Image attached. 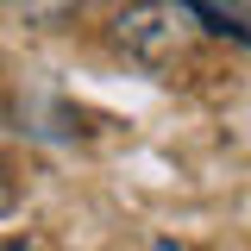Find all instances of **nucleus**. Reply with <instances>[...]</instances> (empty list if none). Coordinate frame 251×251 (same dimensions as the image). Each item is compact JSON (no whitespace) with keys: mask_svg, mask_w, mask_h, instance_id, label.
<instances>
[{"mask_svg":"<svg viewBox=\"0 0 251 251\" xmlns=\"http://www.w3.org/2000/svg\"><path fill=\"white\" fill-rule=\"evenodd\" d=\"M0 251H50V245H44V239H6Z\"/></svg>","mask_w":251,"mask_h":251,"instance_id":"nucleus-4","label":"nucleus"},{"mask_svg":"<svg viewBox=\"0 0 251 251\" xmlns=\"http://www.w3.org/2000/svg\"><path fill=\"white\" fill-rule=\"evenodd\" d=\"M6 6H13L19 19H31V25H63L82 0H6Z\"/></svg>","mask_w":251,"mask_h":251,"instance_id":"nucleus-2","label":"nucleus"},{"mask_svg":"<svg viewBox=\"0 0 251 251\" xmlns=\"http://www.w3.org/2000/svg\"><path fill=\"white\" fill-rule=\"evenodd\" d=\"M113 38L145 69L188 63L201 50V38H232L239 50H251V25H239V13L220 6V0H132L113 19Z\"/></svg>","mask_w":251,"mask_h":251,"instance_id":"nucleus-1","label":"nucleus"},{"mask_svg":"<svg viewBox=\"0 0 251 251\" xmlns=\"http://www.w3.org/2000/svg\"><path fill=\"white\" fill-rule=\"evenodd\" d=\"M13 201H19V188H13V176L0 170V214H13Z\"/></svg>","mask_w":251,"mask_h":251,"instance_id":"nucleus-3","label":"nucleus"}]
</instances>
